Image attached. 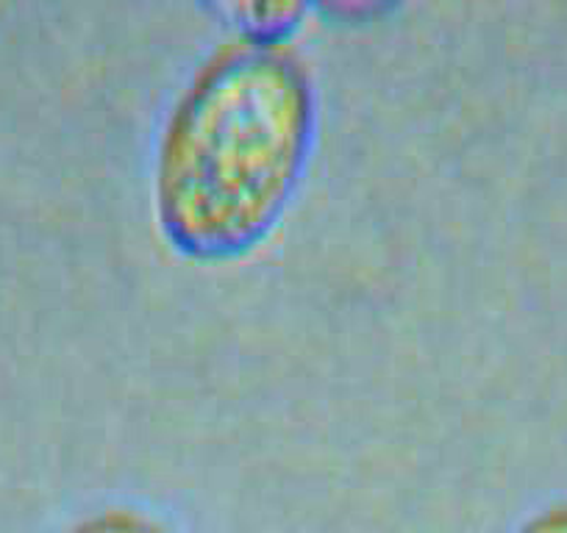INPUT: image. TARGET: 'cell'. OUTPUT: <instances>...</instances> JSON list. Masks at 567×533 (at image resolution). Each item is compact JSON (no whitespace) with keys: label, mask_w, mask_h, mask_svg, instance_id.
Wrapping results in <instances>:
<instances>
[{"label":"cell","mask_w":567,"mask_h":533,"mask_svg":"<svg viewBox=\"0 0 567 533\" xmlns=\"http://www.w3.org/2000/svg\"><path fill=\"white\" fill-rule=\"evenodd\" d=\"M320 134L312 64L290 40L231 34L187 75L151 167L156 231L176 255L228 264L296 203Z\"/></svg>","instance_id":"obj_1"},{"label":"cell","mask_w":567,"mask_h":533,"mask_svg":"<svg viewBox=\"0 0 567 533\" xmlns=\"http://www.w3.org/2000/svg\"><path fill=\"white\" fill-rule=\"evenodd\" d=\"M64 533H182L148 511L128 505H109L81 516Z\"/></svg>","instance_id":"obj_2"},{"label":"cell","mask_w":567,"mask_h":533,"mask_svg":"<svg viewBox=\"0 0 567 533\" xmlns=\"http://www.w3.org/2000/svg\"><path fill=\"white\" fill-rule=\"evenodd\" d=\"M234 12L243 20V29H239L243 34L290 40V31L307 14V7L301 3H245V7H234Z\"/></svg>","instance_id":"obj_3"},{"label":"cell","mask_w":567,"mask_h":533,"mask_svg":"<svg viewBox=\"0 0 567 533\" xmlns=\"http://www.w3.org/2000/svg\"><path fill=\"white\" fill-rule=\"evenodd\" d=\"M512 533H567V500H554L523 516Z\"/></svg>","instance_id":"obj_4"}]
</instances>
